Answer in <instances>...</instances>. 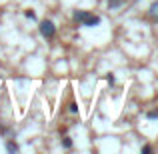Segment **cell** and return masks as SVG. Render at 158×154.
Returning a JSON list of instances; mask_svg holds the SVG:
<instances>
[{"label":"cell","instance_id":"6da1fadb","mask_svg":"<svg viewBox=\"0 0 158 154\" xmlns=\"http://www.w3.org/2000/svg\"><path fill=\"white\" fill-rule=\"evenodd\" d=\"M38 30H40V34H42V38H46V40H50V38L56 36V26H54V22H52V20H48V18L40 22Z\"/></svg>","mask_w":158,"mask_h":154},{"label":"cell","instance_id":"7a4b0ae2","mask_svg":"<svg viewBox=\"0 0 158 154\" xmlns=\"http://www.w3.org/2000/svg\"><path fill=\"white\" fill-rule=\"evenodd\" d=\"M100 22H102V18H100L98 14H90V12H86L84 20H82V26H86V28H94V26H98Z\"/></svg>","mask_w":158,"mask_h":154},{"label":"cell","instance_id":"3957f363","mask_svg":"<svg viewBox=\"0 0 158 154\" xmlns=\"http://www.w3.org/2000/svg\"><path fill=\"white\" fill-rule=\"evenodd\" d=\"M148 18H150L152 22H158V0L150 4V8H148Z\"/></svg>","mask_w":158,"mask_h":154},{"label":"cell","instance_id":"277c9868","mask_svg":"<svg viewBox=\"0 0 158 154\" xmlns=\"http://www.w3.org/2000/svg\"><path fill=\"white\" fill-rule=\"evenodd\" d=\"M60 136H62V134H60ZM60 142H62V148H66V150H70V148L74 146V142H72V138H70V136H62Z\"/></svg>","mask_w":158,"mask_h":154},{"label":"cell","instance_id":"5b68a950","mask_svg":"<svg viewBox=\"0 0 158 154\" xmlns=\"http://www.w3.org/2000/svg\"><path fill=\"white\" fill-rule=\"evenodd\" d=\"M84 16H86V10H76V12L72 14V18H74V22H76V24H82Z\"/></svg>","mask_w":158,"mask_h":154},{"label":"cell","instance_id":"8992f818","mask_svg":"<svg viewBox=\"0 0 158 154\" xmlns=\"http://www.w3.org/2000/svg\"><path fill=\"white\" fill-rule=\"evenodd\" d=\"M124 2H126V0H108V8H110V10H116V8H120Z\"/></svg>","mask_w":158,"mask_h":154},{"label":"cell","instance_id":"52a82bcc","mask_svg":"<svg viewBox=\"0 0 158 154\" xmlns=\"http://www.w3.org/2000/svg\"><path fill=\"white\" fill-rule=\"evenodd\" d=\"M6 150L10 152V154H14V152H18L20 148H18V144H16V142H12V140H8V142H6Z\"/></svg>","mask_w":158,"mask_h":154},{"label":"cell","instance_id":"ba28073f","mask_svg":"<svg viewBox=\"0 0 158 154\" xmlns=\"http://www.w3.org/2000/svg\"><path fill=\"white\" fill-rule=\"evenodd\" d=\"M146 118L148 120H158V108H154V110H148L146 112Z\"/></svg>","mask_w":158,"mask_h":154},{"label":"cell","instance_id":"9c48e42d","mask_svg":"<svg viewBox=\"0 0 158 154\" xmlns=\"http://www.w3.org/2000/svg\"><path fill=\"white\" fill-rule=\"evenodd\" d=\"M24 16H26V18H30V20H36V12L30 10V8H28V10H24Z\"/></svg>","mask_w":158,"mask_h":154},{"label":"cell","instance_id":"30bf717a","mask_svg":"<svg viewBox=\"0 0 158 154\" xmlns=\"http://www.w3.org/2000/svg\"><path fill=\"white\" fill-rule=\"evenodd\" d=\"M68 110L72 112V114H78V104H76V102H70V104H68Z\"/></svg>","mask_w":158,"mask_h":154},{"label":"cell","instance_id":"8fae6325","mask_svg":"<svg viewBox=\"0 0 158 154\" xmlns=\"http://www.w3.org/2000/svg\"><path fill=\"white\" fill-rule=\"evenodd\" d=\"M140 152H142V154H150L152 152V146H150V144H144V146L140 148Z\"/></svg>","mask_w":158,"mask_h":154},{"label":"cell","instance_id":"7c38bea8","mask_svg":"<svg viewBox=\"0 0 158 154\" xmlns=\"http://www.w3.org/2000/svg\"><path fill=\"white\" fill-rule=\"evenodd\" d=\"M106 82H108V84H114V82H116L114 74H106Z\"/></svg>","mask_w":158,"mask_h":154}]
</instances>
